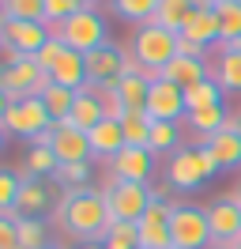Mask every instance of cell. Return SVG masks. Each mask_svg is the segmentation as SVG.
I'll use <instances>...</instances> for the list:
<instances>
[{
	"label": "cell",
	"mask_w": 241,
	"mask_h": 249,
	"mask_svg": "<svg viewBox=\"0 0 241 249\" xmlns=\"http://www.w3.org/2000/svg\"><path fill=\"white\" fill-rule=\"evenodd\" d=\"M215 16H219V34H223L219 46H238L241 42V4L238 0H219Z\"/></svg>",
	"instance_id": "484cf974"
},
{
	"label": "cell",
	"mask_w": 241,
	"mask_h": 249,
	"mask_svg": "<svg viewBox=\"0 0 241 249\" xmlns=\"http://www.w3.org/2000/svg\"><path fill=\"white\" fill-rule=\"evenodd\" d=\"M234 196H238V200H241V181H238V189H234Z\"/></svg>",
	"instance_id": "681fc988"
},
{
	"label": "cell",
	"mask_w": 241,
	"mask_h": 249,
	"mask_svg": "<svg viewBox=\"0 0 241 249\" xmlns=\"http://www.w3.org/2000/svg\"><path fill=\"white\" fill-rule=\"evenodd\" d=\"M75 249H105V242H79Z\"/></svg>",
	"instance_id": "f6af8a7d"
},
{
	"label": "cell",
	"mask_w": 241,
	"mask_h": 249,
	"mask_svg": "<svg viewBox=\"0 0 241 249\" xmlns=\"http://www.w3.org/2000/svg\"><path fill=\"white\" fill-rule=\"evenodd\" d=\"M53 181H57L60 189H68V193L87 189L90 185V162H60L57 174H53Z\"/></svg>",
	"instance_id": "e575fe53"
},
{
	"label": "cell",
	"mask_w": 241,
	"mask_h": 249,
	"mask_svg": "<svg viewBox=\"0 0 241 249\" xmlns=\"http://www.w3.org/2000/svg\"><path fill=\"white\" fill-rule=\"evenodd\" d=\"M158 4L162 0H117V8H113V16H120L124 23H151L155 12H158Z\"/></svg>",
	"instance_id": "836d02e7"
},
{
	"label": "cell",
	"mask_w": 241,
	"mask_h": 249,
	"mask_svg": "<svg viewBox=\"0 0 241 249\" xmlns=\"http://www.w3.org/2000/svg\"><path fill=\"white\" fill-rule=\"evenodd\" d=\"M57 155H53V147H45V143H30L27 159H23V178H53L57 174Z\"/></svg>",
	"instance_id": "d4e9b609"
},
{
	"label": "cell",
	"mask_w": 241,
	"mask_h": 249,
	"mask_svg": "<svg viewBox=\"0 0 241 249\" xmlns=\"http://www.w3.org/2000/svg\"><path fill=\"white\" fill-rule=\"evenodd\" d=\"M151 117L147 113H124L120 117V128H124V143L128 147H147L151 143Z\"/></svg>",
	"instance_id": "1f68e13d"
},
{
	"label": "cell",
	"mask_w": 241,
	"mask_h": 249,
	"mask_svg": "<svg viewBox=\"0 0 241 249\" xmlns=\"http://www.w3.org/2000/svg\"><path fill=\"white\" fill-rule=\"evenodd\" d=\"M19 219H8L0 215V249H19Z\"/></svg>",
	"instance_id": "60d3db41"
},
{
	"label": "cell",
	"mask_w": 241,
	"mask_h": 249,
	"mask_svg": "<svg viewBox=\"0 0 241 249\" xmlns=\"http://www.w3.org/2000/svg\"><path fill=\"white\" fill-rule=\"evenodd\" d=\"M75 94L79 91H68V87H60V83H53V87L42 94V102H45V109H49L53 121H68V113H72V106H75Z\"/></svg>",
	"instance_id": "d6a6232c"
},
{
	"label": "cell",
	"mask_w": 241,
	"mask_h": 249,
	"mask_svg": "<svg viewBox=\"0 0 241 249\" xmlns=\"http://www.w3.org/2000/svg\"><path fill=\"white\" fill-rule=\"evenodd\" d=\"M0 61H4V68H12V64L27 61V53H19L15 46H8V42H4V49H0Z\"/></svg>",
	"instance_id": "7bdbcfd3"
},
{
	"label": "cell",
	"mask_w": 241,
	"mask_h": 249,
	"mask_svg": "<svg viewBox=\"0 0 241 249\" xmlns=\"http://www.w3.org/2000/svg\"><path fill=\"white\" fill-rule=\"evenodd\" d=\"M211 79L223 91H241V46H223L211 68Z\"/></svg>",
	"instance_id": "603a6c76"
},
{
	"label": "cell",
	"mask_w": 241,
	"mask_h": 249,
	"mask_svg": "<svg viewBox=\"0 0 241 249\" xmlns=\"http://www.w3.org/2000/svg\"><path fill=\"white\" fill-rule=\"evenodd\" d=\"M90 159H105V162H113V159L128 147L124 143V128H120V121H113V117H105L98 128H90Z\"/></svg>",
	"instance_id": "ac0fdd59"
},
{
	"label": "cell",
	"mask_w": 241,
	"mask_h": 249,
	"mask_svg": "<svg viewBox=\"0 0 241 249\" xmlns=\"http://www.w3.org/2000/svg\"><path fill=\"white\" fill-rule=\"evenodd\" d=\"M4 27H8V12H4V4H0V34H4Z\"/></svg>",
	"instance_id": "bcb514c9"
},
{
	"label": "cell",
	"mask_w": 241,
	"mask_h": 249,
	"mask_svg": "<svg viewBox=\"0 0 241 249\" xmlns=\"http://www.w3.org/2000/svg\"><path fill=\"white\" fill-rule=\"evenodd\" d=\"M4 136H8V128H4V124H0V147H4Z\"/></svg>",
	"instance_id": "7dc6e473"
},
{
	"label": "cell",
	"mask_w": 241,
	"mask_h": 249,
	"mask_svg": "<svg viewBox=\"0 0 241 249\" xmlns=\"http://www.w3.org/2000/svg\"><path fill=\"white\" fill-rule=\"evenodd\" d=\"M64 42H60V34H53V38H49V42H45L42 49H38V53H34V61H38V68H42V72H53V64L60 61V53H64Z\"/></svg>",
	"instance_id": "f35d334b"
},
{
	"label": "cell",
	"mask_w": 241,
	"mask_h": 249,
	"mask_svg": "<svg viewBox=\"0 0 241 249\" xmlns=\"http://www.w3.org/2000/svg\"><path fill=\"white\" fill-rule=\"evenodd\" d=\"M53 117H49V109H45L42 98H23V102H12L8 106V113H4V128L12 132V136H19V140H38V136H45L49 128H53Z\"/></svg>",
	"instance_id": "52a82bcc"
},
{
	"label": "cell",
	"mask_w": 241,
	"mask_h": 249,
	"mask_svg": "<svg viewBox=\"0 0 241 249\" xmlns=\"http://www.w3.org/2000/svg\"><path fill=\"white\" fill-rule=\"evenodd\" d=\"M75 12H79V0H45V23H53V27L72 19Z\"/></svg>",
	"instance_id": "ab89813d"
},
{
	"label": "cell",
	"mask_w": 241,
	"mask_h": 249,
	"mask_svg": "<svg viewBox=\"0 0 241 249\" xmlns=\"http://www.w3.org/2000/svg\"><path fill=\"white\" fill-rule=\"evenodd\" d=\"M181 38L200 42V46H215V42H223L215 8H192V16L185 19V27H181Z\"/></svg>",
	"instance_id": "d6986e66"
},
{
	"label": "cell",
	"mask_w": 241,
	"mask_h": 249,
	"mask_svg": "<svg viewBox=\"0 0 241 249\" xmlns=\"http://www.w3.org/2000/svg\"><path fill=\"white\" fill-rule=\"evenodd\" d=\"M177 53L181 57H196V61H207V46H200V42H189V38H181L177 34Z\"/></svg>",
	"instance_id": "b9f144b4"
},
{
	"label": "cell",
	"mask_w": 241,
	"mask_h": 249,
	"mask_svg": "<svg viewBox=\"0 0 241 249\" xmlns=\"http://www.w3.org/2000/svg\"><path fill=\"white\" fill-rule=\"evenodd\" d=\"M170 234H173V249H211V223L204 208H189V204H173L170 215Z\"/></svg>",
	"instance_id": "8992f818"
},
{
	"label": "cell",
	"mask_w": 241,
	"mask_h": 249,
	"mask_svg": "<svg viewBox=\"0 0 241 249\" xmlns=\"http://www.w3.org/2000/svg\"><path fill=\"white\" fill-rule=\"evenodd\" d=\"M147 91H151V79L143 76H132V72H120L113 83L98 87V94L113 98L124 113H147Z\"/></svg>",
	"instance_id": "9c48e42d"
},
{
	"label": "cell",
	"mask_w": 241,
	"mask_h": 249,
	"mask_svg": "<svg viewBox=\"0 0 241 249\" xmlns=\"http://www.w3.org/2000/svg\"><path fill=\"white\" fill-rule=\"evenodd\" d=\"M83 57H87V87H105L124 72V53L117 46H98Z\"/></svg>",
	"instance_id": "9a60e30c"
},
{
	"label": "cell",
	"mask_w": 241,
	"mask_h": 249,
	"mask_svg": "<svg viewBox=\"0 0 241 249\" xmlns=\"http://www.w3.org/2000/svg\"><path fill=\"white\" fill-rule=\"evenodd\" d=\"M15 227H19V249H45V246H53V242H49V227H45V219L23 215Z\"/></svg>",
	"instance_id": "4dcf8cb0"
},
{
	"label": "cell",
	"mask_w": 241,
	"mask_h": 249,
	"mask_svg": "<svg viewBox=\"0 0 241 249\" xmlns=\"http://www.w3.org/2000/svg\"><path fill=\"white\" fill-rule=\"evenodd\" d=\"M170 215H173V204L170 200H155L143 212V219L136 223L139 227V246L143 249H173V234H170Z\"/></svg>",
	"instance_id": "30bf717a"
},
{
	"label": "cell",
	"mask_w": 241,
	"mask_h": 249,
	"mask_svg": "<svg viewBox=\"0 0 241 249\" xmlns=\"http://www.w3.org/2000/svg\"><path fill=\"white\" fill-rule=\"evenodd\" d=\"M53 34H57V27H53V23H45V19H42V23H23V19H8V27H4V34H0V38H4L8 46H15L19 53L34 57V53H38V49H42L45 42L53 38Z\"/></svg>",
	"instance_id": "4fadbf2b"
},
{
	"label": "cell",
	"mask_w": 241,
	"mask_h": 249,
	"mask_svg": "<svg viewBox=\"0 0 241 249\" xmlns=\"http://www.w3.org/2000/svg\"><path fill=\"white\" fill-rule=\"evenodd\" d=\"M42 76H45V72L38 68L34 57L12 64V68H4V64H0V91L8 94V102H23V98L34 94V83H38Z\"/></svg>",
	"instance_id": "5bb4252c"
},
{
	"label": "cell",
	"mask_w": 241,
	"mask_h": 249,
	"mask_svg": "<svg viewBox=\"0 0 241 249\" xmlns=\"http://www.w3.org/2000/svg\"><path fill=\"white\" fill-rule=\"evenodd\" d=\"M173 143H177V121H155L151 124V143H147L151 155H166V151L173 155L177 151Z\"/></svg>",
	"instance_id": "d590c367"
},
{
	"label": "cell",
	"mask_w": 241,
	"mask_h": 249,
	"mask_svg": "<svg viewBox=\"0 0 241 249\" xmlns=\"http://www.w3.org/2000/svg\"><path fill=\"white\" fill-rule=\"evenodd\" d=\"M105 249H139V227L113 219L105 231Z\"/></svg>",
	"instance_id": "8d00e7d4"
},
{
	"label": "cell",
	"mask_w": 241,
	"mask_h": 249,
	"mask_svg": "<svg viewBox=\"0 0 241 249\" xmlns=\"http://www.w3.org/2000/svg\"><path fill=\"white\" fill-rule=\"evenodd\" d=\"M211 249H230V246H211Z\"/></svg>",
	"instance_id": "f5cc1de1"
},
{
	"label": "cell",
	"mask_w": 241,
	"mask_h": 249,
	"mask_svg": "<svg viewBox=\"0 0 241 249\" xmlns=\"http://www.w3.org/2000/svg\"><path fill=\"white\" fill-rule=\"evenodd\" d=\"M102 121H105L102 94L94 91V87H83V91L75 94V106H72V113H68V124L79 128V132H90V128H98Z\"/></svg>",
	"instance_id": "e0dca14e"
},
{
	"label": "cell",
	"mask_w": 241,
	"mask_h": 249,
	"mask_svg": "<svg viewBox=\"0 0 241 249\" xmlns=\"http://www.w3.org/2000/svg\"><path fill=\"white\" fill-rule=\"evenodd\" d=\"M223 87L215 83V79H204V83H196V87H185V113H192V109H207V106H223Z\"/></svg>",
	"instance_id": "83f0119b"
},
{
	"label": "cell",
	"mask_w": 241,
	"mask_h": 249,
	"mask_svg": "<svg viewBox=\"0 0 241 249\" xmlns=\"http://www.w3.org/2000/svg\"><path fill=\"white\" fill-rule=\"evenodd\" d=\"M45 249H60V246H45Z\"/></svg>",
	"instance_id": "db71d44e"
},
{
	"label": "cell",
	"mask_w": 241,
	"mask_h": 249,
	"mask_svg": "<svg viewBox=\"0 0 241 249\" xmlns=\"http://www.w3.org/2000/svg\"><path fill=\"white\" fill-rule=\"evenodd\" d=\"M215 4H219V0H215Z\"/></svg>",
	"instance_id": "9f6ffc18"
},
{
	"label": "cell",
	"mask_w": 241,
	"mask_h": 249,
	"mask_svg": "<svg viewBox=\"0 0 241 249\" xmlns=\"http://www.w3.org/2000/svg\"><path fill=\"white\" fill-rule=\"evenodd\" d=\"M128 53L143 64V76L147 79H158L162 68L177 57V34L158 27V23H143V27L132 34V49H128Z\"/></svg>",
	"instance_id": "7a4b0ae2"
},
{
	"label": "cell",
	"mask_w": 241,
	"mask_h": 249,
	"mask_svg": "<svg viewBox=\"0 0 241 249\" xmlns=\"http://www.w3.org/2000/svg\"><path fill=\"white\" fill-rule=\"evenodd\" d=\"M219 162L207 147H177L166 162V185L177 193H196L207 178H215Z\"/></svg>",
	"instance_id": "3957f363"
},
{
	"label": "cell",
	"mask_w": 241,
	"mask_h": 249,
	"mask_svg": "<svg viewBox=\"0 0 241 249\" xmlns=\"http://www.w3.org/2000/svg\"><path fill=\"white\" fill-rule=\"evenodd\" d=\"M189 16H192V0H162L151 23H158V27H166V31L181 34V27H185Z\"/></svg>",
	"instance_id": "f546056e"
},
{
	"label": "cell",
	"mask_w": 241,
	"mask_h": 249,
	"mask_svg": "<svg viewBox=\"0 0 241 249\" xmlns=\"http://www.w3.org/2000/svg\"><path fill=\"white\" fill-rule=\"evenodd\" d=\"M185 113V87L170 83V79H151L147 91V117L151 121H177Z\"/></svg>",
	"instance_id": "8fae6325"
},
{
	"label": "cell",
	"mask_w": 241,
	"mask_h": 249,
	"mask_svg": "<svg viewBox=\"0 0 241 249\" xmlns=\"http://www.w3.org/2000/svg\"><path fill=\"white\" fill-rule=\"evenodd\" d=\"M204 212H207V223H211V238H215V246H230V242H238V238H241V200L234 196V193L215 196V200H211Z\"/></svg>",
	"instance_id": "ba28073f"
},
{
	"label": "cell",
	"mask_w": 241,
	"mask_h": 249,
	"mask_svg": "<svg viewBox=\"0 0 241 249\" xmlns=\"http://www.w3.org/2000/svg\"><path fill=\"white\" fill-rule=\"evenodd\" d=\"M79 8H94V0H79Z\"/></svg>",
	"instance_id": "c3c4849f"
},
{
	"label": "cell",
	"mask_w": 241,
	"mask_h": 249,
	"mask_svg": "<svg viewBox=\"0 0 241 249\" xmlns=\"http://www.w3.org/2000/svg\"><path fill=\"white\" fill-rule=\"evenodd\" d=\"M8 106H12V102H8V94L0 91V124H4V113H8Z\"/></svg>",
	"instance_id": "ee69618b"
},
{
	"label": "cell",
	"mask_w": 241,
	"mask_h": 249,
	"mask_svg": "<svg viewBox=\"0 0 241 249\" xmlns=\"http://www.w3.org/2000/svg\"><path fill=\"white\" fill-rule=\"evenodd\" d=\"M105 193V204H109V219H120V223H139L143 212H147L155 196L143 181H117L109 178V185L102 189Z\"/></svg>",
	"instance_id": "5b68a950"
},
{
	"label": "cell",
	"mask_w": 241,
	"mask_h": 249,
	"mask_svg": "<svg viewBox=\"0 0 241 249\" xmlns=\"http://www.w3.org/2000/svg\"><path fill=\"white\" fill-rule=\"evenodd\" d=\"M238 46H241V42H238Z\"/></svg>",
	"instance_id": "6f0895ef"
},
{
	"label": "cell",
	"mask_w": 241,
	"mask_h": 249,
	"mask_svg": "<svg viewBox=\"0 0 241 249\" xmlns=\"http://www.w3.org/2000/svg\"><path fill=\"white\" fill-rule=\"evenodd\" d=\"M162 79L177 83V87H196V83L211 79V68H207V61H196V57H181L177 53V57L162 68Z\"/></svg>",
	"instance_id": "44dd1931"
},
{
	"label": "cell",
	"mask_w": 241,
	"mask_h": 249,
	"mask_svg": "<svg viewBox=\"0 0 241 249\" xmlns=\"http://www.w3.org/2000/svg\"><path fill=\"white\" fill-rule=\"evenodd\" d=\"M200 147H207L219 170H230V166H241V136L238 132H215V136H200Z\"/></svg>",
	"instance_id": "7402d4cb"
},
{
	"label": "cell",
	"mask_w": 241,
	"mask_h": 249,
	"mask_svg": "<svg viewBox=\"0 0 241 249\" xmlns=\"http://www.w3.org/2000/svg\"><path fill=\"white\" fill-rule=\"evenodd\" d=\"M151 174H155V155L147 147H124L109 162V178H117V181H143L147 185Z\"/></svg>",
	"instance_id": "2e32d148"
},
{
	"label": "cell",
	"mask_w": 241,
	"mask_h": 249,
	"mask_svg": "<svg viewBox=\"0 0 241 249\" xmlns=\"http://www.w3.org/2000/svg\"><path fill=\"white\" fill-rule=\"evenodd\" d=\"M139 249H143V246H139Z\"/></svg>",
	"instance_id": "680465c9"
},
{
	"label": "cell",
	"mask_w": 241,
	"mask_h": 249,
	"mask_svg": "<svg viewBox=\"0 0 241 249\" xmlns=\"http://www.w3.org/2000/svg\"><path fill=\"white\" fill-rule=\"evenodd\" d=\"M226 117H230V109H226V106H207V109L185 113V121L196 128V136H215V132H223Z\"/></svg>",
	"instance_id": "f1b7e54d"
},
{
	"label": "cell",
	"mask_w": 241,
	"mask_h": 249,
	"mask_svg": "<svg viewBox=\"0 0 241 249\" xmlns=\"http://www.w3.org/2000/svg\"><path fill=\"white\" fill-rule=\"evenodd\" d=\"M49 147L57 162H90V136L72 128L68 121H57L53 132H49Z\"/></svg>",
	"instance_id": "7c38bea8"
},
{
	"label": "cell",
	"mask_w": 241,
	"mask_h": 249,
	"mask_svg": "<svg viewBox=\"0 0 241 249\" xmlns=\"http://www.w3.org/2000/svg\"><path fill=\"white\" fill-rule=\"evenodd\" d=\"M15 208H19L23 215H30V219H42L45 212H49V189H45V181H38V178H23V189H19Z\"/></svg>",
	"instance_id": "cb8c5ba5"
},
{
	"label": "cell",
	"mask_w": 241,
	"mask_h": 249,
	"mask_svg": "<svg viewBox=\"0 0 241 249\" xmlns=\"http://www.w3.org/2000/svg\"><path fill=\"white\" fill-rule=\"evenodd\" d=\"M8 19H23V23H42L45 19V0H0Z\"/></svg>",
	"instance_id": "74e56055"
},
{
	"label": "cell",
	"mask_w": 241,
	"mask_h": 249,
	"mask_svg": "<svg viewBox=\"0 0 241 249\" xmlns=\"http://www.w3.org/2000/svg\"><path fill=\"white\" fill-rule=\"evenodd\" d=\"M57 223L72 234L75 242H105V231H109V204H105L102 189H75V193H64V200L57 208Z\"/></svg>",
	"instance_id": "6da1fadb"
},
{
	"label": "cell",
	"mask_w": 241,
	"mask_h": 249,
	"mask_svg": "<svg viewBox=\"0 0 241 249\" xmlns=\"http://www.w3.org/2000/svg\"><path fill=\"white\" fill-rule=\"evenodd\" d=\"M238 136H241V117H238Z\"/></svg>",
	"instance_id": "816d5d0a"
},
{
	"label": "cell",
	"mask_w": 241,
	"mask_h": 249,
	"mask_svg": "<svg viewBox=\"0 0 241 249\" xmlns=\"http://www.w3.org/2000/svg\"><path fill=\"white\" fill-rule=\"evenodd\" d=\"M60 42L75 53H90L98 46H109V27H105V16L98 8H79L72 19H64L57 27Z\"/></svg>",
	"instance_id": "277c9868"
},
{
	"label": "cell",
	"mask_w": 241,
	"mask_h": 249,
	"mask_svg": "<svg viewBox=\"0 0 241 249\" xmlns=\"http://www.w3.org/2000/svg\"><path fill=\"white\" fill-rule=\"evenodd\" d=\"M230 249H241V238H238V242H230Z\"/></svg>",
	"instance_id": "f907efd6"
},
{
	"label": "cell",
	"mask_w": 241,
	"mask_h": 249,
	"mask_svg": "<svg viewBox=\"0 0 241 249\" xmlns=\"http://www.w3.org/2000/svg\"><path fill=\"white\" fill-rule=\"evenodd\" d=\"M19 189H23V174H19V170H8V166H0V215L23 219V212L15 208V200H19Z\"/></svg>",
	"instance_id": "4316f807"
},
{
	"label": "cell",
	"mask_w": 241,
	"mask_h": 249,
	"mask_svg": "<svg viewBox=\"0 0 241 249\" xmlns=\"http://www.w3.org/2000/svg\"><path fill=\"white\" fill-rule=\"evenodd\" d=\"M49 76H53V83L68 87V91H83V87H87V57L75 53V49H64Z\"/></svg>",
	"instance_id": "ffe728a7"
},
{
	"label": "cell",
	"mask_w": 241,
	"mask_h": 249,
	"mask_svg": "<svg viewBox=\"0 0 241 249\" xmlns=\"http://www.w3.org/2000/svg\"><path fill=\"white\" fill-rule=\"evenodd\" d=\"M0 49H4V38H0Z\"/></svg>",
	"instance_id": "11a10c76"
}]
</instances>
